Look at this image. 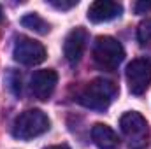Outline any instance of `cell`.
I'll use <instances>...</instances> for the list:
<instances>
[{"instance_id":"1","label":"cell","mask_w":151,"mask_h":149,"mask_svg":"<svg viewBox=\"0 0 151 149\" xmlns=\"http://www.w3.org/2000/svg\"><path fill=\"white\" fill-rule=\"evenodd\" d=\"M118 93V88L113 81L99 77L90 81L77 95V102L88 109H95V111H104L106 107H109V104L113 102V98Z\"/></svg>"},{"instance_id":"2","label":"cell","mask_w":151,"mask_h":149,"mask_svg":"<svg viewBox=\"0 0 151 149\" xmlns=\"http://www.w3.org/2000/svg\"><path fill=\"white\" fill-rule=\"evenodd\" d=\"M49 128L47 116L39 109H28L21 112L12 125V135L19 140H30L34 137H39L46 133Z\"/></svg>"},{"instance_id":"3","label":"cell","mask_w":151,"mask_h":149,"mask_svg":"<svg viewBox=\"0 0 151 149\" xmlns=\"http://www.w3.org/2000/svg\"><path fill=\"white\" fill-rule=\"evenodd\" d=\"M125 58L123 46L114 37L104 35L99 37L93 47V60L102 70H114L119 67V63Z\"/></svg>"},{"instance_id":"4","label":"cell","mask_w":151,"mask_h":149,"mask_svg":"<svg viewBox=\"0 0 151 149\" xmlns=\"http://www.w3.org/2000/svg\"><path fill=\"white\" fill-rule=\"evenodd\" d=\"M119 126H121L123 135L128 140L130 149H146L148 139H150V128H148L146 119L139 112L132 111L123 114L119 119Z\"/></svg>"},{"instance_id":"5","label":"cell","mask_w":151,"mask_h":149,"mask_svg":"<svg viewBox=\"0 0 151 149\" xmlns=\"http://www.w3.org/2000/svg\"><path fill=\"white\" fill-rule=\"evenodd\" d=\"M127 82L128 90L134 95H142L151 86V62L150 60H134L127 67Z\"/></svg>"},{"instance_id":"6","label":"cell","mask_w":151,"mask_h":149,"mask_svg":"<svg viewBox=\"0 0 151 149\" xmlns=\"http://www.w3.org/2000/svg\"><path fill=\"white\" fill-rule=\"evenodd\" d=\"M12 56L23 65H37L46 60L44 46L30 37H18L12 47Z\"/></svg>"},{"instance_id":"7","label":"cell","mask_w":151,"mask_h":149,"mask_svg":"<svg viewBox=\"0 0 151 149\" xmlns=\"http://www.w3.org/2000/svg\"><path fill=\"white\" fill-rule=\"evenodd\" d=\"M56 82H58V75L55 70L51 69H42L34 72L32 79H30V88H32V93L35 95V98L39 100H47L55 88H56Z\"/></svg>"},{"instance_id":"8","label":"cell","mask_w":151,"mask_h":149,"mask_svg":"<svg viewBox=\"0 0 151 149\" xmlns=\"http://www.w3.org/2000/svg\"><path fill=\"white\" fill-rule=\"evenodd\" d=\"M86 40H88V34H86V30L81 28V27L74 28V30L67 35L65 44H63V54H65V60H67L69 63L76 65V63L81 60V56H83V53H84V47H86Z\"/></svg>"},{"instance_id":"9","label":"cell","mask_w":151,"mask_h":149,"mask_svg":"<svg viewBox=\"0 0 151 149\" xmlns=\"http://www.w3.org/2000/svg\"><path fill=\"white\" fill-rule=\"evenodd\" d=\"M123 12L121 4L113 2V0H97L90 5L88 9V19L93 23H104L118 18Z\"/></svg>"},{"instance_id":"10","label":"cell","mask_w":151,"mask_h":149,"mask_svg":"<svg viewBox=\"0 0 151 149\" xmlns=\"http://www.w3.org/2000/svg\"><path fill=\"white\" fill-rule=\"evenodd\" d=\"M91 139L99 149H119V139L111 126L97 123L91 128Z\"/></svg>"},{"instance_id":"11","label":"cell","mask_w":151,"mask_h":149,"mask_svg":"<svg viewBox=\"0 0 151 149\" xmlns=\"http://www.w3.org/2000/svg\"><path fill=\"white\" fill-rule=\"evenodd\" d=\"M21 25H23L25 28H28V30L37 32V34H47V32H49V25H47L39 14H35V12L23 16V18H21Z\"/></svg>"},{"instance_id":"12","label":"cell","mask_w":151,"mask_h":149,"mask_svg":"<svg viewBox=\"0 0 151 149\" xmlns=\"http://www.w3.org/2000/svg\"><path fill=\"white\" fill-rule=\"evenodd\" d=\"M137 39L141 40V44H151V18L146 21H142L137 28Z\"/></svg>"},{"instance_id":"13","label":"cell","mask_w":151,"mask_h":149,"mask_svg":"<svg viewBox=\"0 0 151 149\" xmlns=\"http://www.w3.org/2000/svg\"><path fill=\"white\" fill-rule=\"evenodd\" d=\"M7 82H9V88H11V91L18 97V95H21V75L16 74L14 70H11L9 75H7Z\"/></svg>"},{"instance_id":"14","label":"cell","mask_w":151,"mask_h":149,"mask_svg":"<svg viewBox=\"0 0 151 149\" xmlns=\"http://www.w3.org/2000/svg\"><path fill=\"white\" fill-rule=\"evenodd\" d=\"M134 11H135V14H146V12H150L151 11V2H144V0L135 2Z\"/></svg>"},{"instance_id":"15","label":"cell","mask_w":151,"mask_h":149,"mask_svg":"<svg viewBox=\"0 0 151 149\" xmlns=\"http://www.w3.org/2000/svg\"><path fill=\"white\" fill-rule=\"evenodd\" d=\"M51 5H55L56 9H70V7L77 5V0H72V2H56V0H53Z\"/></svg>"},{"instance_id":"16","label":"cell","mask_w":151,"mask_h":149,"mask_svg":"<svg viewBox=\"0 0 151 149\" xmlns=\"http://www.w3.org/2000/svg\"><path fill=\"white\" fill-rule=\"evenodd\" d=\"M46 149H70L69 146H65V144H60V146H49V148Z\"/></svg>"},{"instance_id":"17","label":"cell","mask_w":151,"mask_h":149,"mask_svg":"<svg viewBox=\"0 0 151 149\" xmlns=\"http://www.w3.org/2000/svg\"><path fill=\"white\" fill-rule=\"evenodd\" d=\"M2 18H4V12H2V7H0V21H2Z\"/></svg>"}]
</instances>
